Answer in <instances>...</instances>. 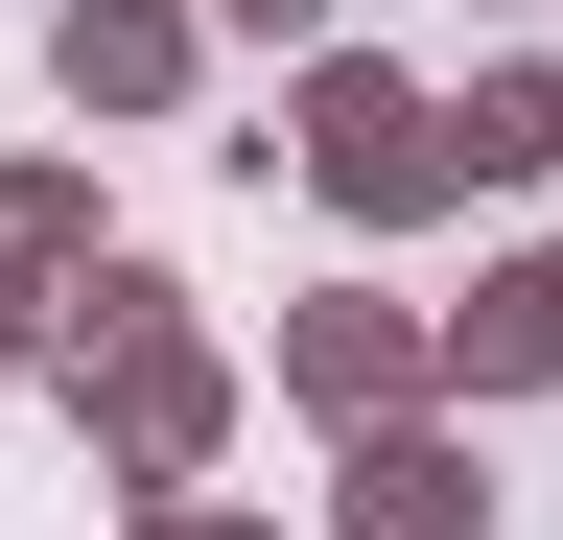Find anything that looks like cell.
I'll use <instances>...</instances> for the list:
<instances>
[{
  "instance_id": "1",
  "label": "cell",
  "mask_w": 563,
  "mask_h": 540,
  "mask_svg": "<svg viewBox=\"0 0 563 540\" xmlns=\"http://www.w3.org/2000/svg\"><path fill=\"white\" fill-rule=\"evenodd\" d=\"M47 399L95 423V470H118V494H188V470L235 447V353L188 329V283H165V258H95V283H70Z\"/></svg>"
},
{
  "instance_id": "2",
  "label": "cell",
  "mask_w": 563,
  "mask_h": 540,
  "mask_svg": "<svg viewBox=\"0 0 563 540\" xmlns=\"http://www.w3.org/2000/svg\"><path fill=\"white\" fill-rule=\"evenodd\" d=\"M235 165H258V188L306 165L352 235H422V212L470 188V165H446V95H422V71H376V47H306V95H282V118H235Z\"/></svg>"
},
{
  "instance_id": "3",
  "label": "cell",
  "mask_w": 563,
  "mask_h": 540,
  "mask_svg": "<svg viewBox=\"0 0 563 540\" xmlns=\"http://www.w3.org/2000/svg\"><path fill=\"white\" fill-rule=\"evenodd\" d=\"M282 399L352 447V423H399V399H446V306H399V283H329V306H282Z\"/></svg>"
},
{
  "instance_id": "4",
  "label": "cell",
  "mask_w": 563,
  "mask_h": 540,
  "mask_svg": "<svg viewBox=\"0 0 563 540\" xmlns=\"http://www.w3.org/2000/svg\"><path fill=\"white\" fill-rule=\"evenodd\" d=\"M211 71V0H47V95L70 118H188Z\"/></svg>"
},
{
  "instance_id": "5",
  "label": "cell",
  "mask_w": 563,
  "mask_h": 540,
  "mask_svg": "<svg viewBox=\"0 0 563 540\" xmlns=\"http://www.w3.org/2000/svg\"><path fill=\"white\" fill-rule=\"evenodd\" d=\"M329 540H493V470H470V423H446V399L352 423V494H329Z\"/></svg>"
},
{
  "instance_id": "6",
  "label": "cell",
  "mask_w": 563,
  "mask_h": 540,
  "mask_svg": "<svg viewBox=\"0 0 563 540\" xmlns=\"http://www.w3.org/2000/svg\"><path fill=\"white\" fill-rule=\"evenodd\" d=\"M95 165H0V353L47 376V329H70V283H95Z\"/></svg>"
},
{
  "instance_id": "7",
  "label": "cell",
  "mask_w": 563,
  "mask_h": 540,
  "mask_svg": "<svg viewBox=\"0 0 563 540\" xmlns=\"http://www.w3.org/2000/svg\"><path fill=\"white\" fill-rule=\"evenodd\" d=\"M446 399H563V235H517V258L446 306Z\"/></svg>"
},
{
  "instance_id": "8",
  "label": "cell",
  "mask_w": 563,
  "mask_h": 540,
  "mask_svg": "<svg viewBox=\"0 0 563 540\" xmlns=\"http://www.w3.org/2000/svg\"><path fill=\"white\" fill-rule=\"evenodd\" d=\"M446 165H470V188H563V71H540V47H470Z\"/></svg>"
},
{
  "instance_id": "9",
  "label": "cell",
  "mask_w": 563,
  "mask_h": 540,
  "mask_svg": "<svg viewBox=\"0 0 563 540\" xmlns=\"http://www.w3.org/2000/svg\"><path fill=\"white\" fill-rule=\"evenodd\" d=\"M141 540H282V517H235V494L188 470V494H141Z\"/></svg>"
},
{
  "instance_id": "10",
  "label": "cell",
  "mask_w": 563,
  "mask_h": 540,
  "mask_svg": "<svg viewBox=\"0 0 563 540\" xmlns=\"http://www.w3.org/2000/svg\"><path fill=\"white\" fill-rule=\"evenodd\" d=\"M211 24H258V47H329V0H211Z\"/></svg>"
},
{
  "instance_id": "11",
  "label": "cell",
  "mask_w": 563,
  "mask_h": 540,
  "mask_svg": "<svg viewBox=\"0 0 563 540\" xmlns=\"http://www.w3.org/2000/svg\"><path fill=\"white\" fill-rule=\"evenodd\" d=\"M470 24H493V0H470Z\"/></svg>"
},
{
  "instance_id": "12",
  "label": "cell",
  "mask_w": 563,
  "mask_h": 540,
  "mask_svg": "<svg viewBox=\"0 0 563 540\" xmlns=\"http://www.w3.org/2000/svg\"><path fill=\"white\" fill-rule=\"evenodd\" d=\"M0 376H24V353H0Z\"/></svg>"
}]
</instances>
